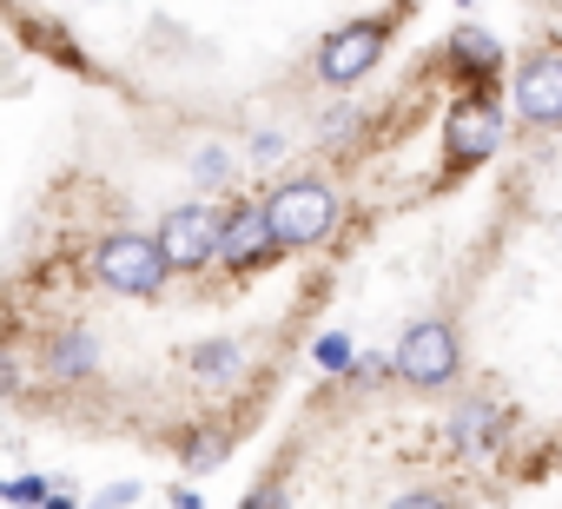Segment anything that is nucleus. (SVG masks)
<instances>
[{"instance_id":"1","label":"nucleus","mask_w":562,"mask_h":509,"mask_svg":"<svg viewBox=\"0 0 562 509\" xmlns=\"http://www.w3.org/2000/svg\"><path fill=\"white\" fill-rule=\"evenodd\" d=\"M93 272H100V285H113V292H126V298H146V292H159V285H166L172 259H166V245H159V238L120 231V238H106V245H100Z\"/></svg>"},{"instance_id":"2","label":"nucleus","mask_w":562,"mask_h":509,"mask_svg":"<svg viewBox=\"0 0 562 509\" xmlns=\"http://www.w3.org/2000/svg\"><path fill=\"white\" fill-rule=\"evenodd\" d=\"M265 218H271L278 245H318V238L331 231V218H338V199H331L318 179H292V185L271 192Z\"/></svg>"},{"instance_id":"3","label":"nucleus","mask_w":562,"mask_h":509,"mask_svg":"<svg viewBox=\"0 0 562 509\" xmlns=\"http://www.w3.org/2000/svg\"><path fill=\"white\" fill-rule=\"evenodd\" d=\"M391 364H397L404 384H450L457 377V338L443 325H411Z\"/></svg>"},{"instance_id":"4","label":"nucleus","mask_w":562,"mask_h":509,"mask_svg":"<svg viewBox=\"0 0 562 509\" xmlns=\"http://www.w3.org/2000/svg\"><path fill=\"white\" fill-rule=\"evenodd\" d=\"M159 245H166L172 265H205L225 245V218H212V205H179V212H166Z\"/></svg>"},{"instance_id":"5","label":"nucleus","mask_w":562,"mask_h":509,"mask_svg":"<svg viewBox=\"0 0 562 509\" xmlns=\"http://www.w3.org/2000/svg\"><path fill=\"white\" fill-rule=\"evenodd\" d=\"M378 54H384V27H378V21H351V27H338V34L325 41L318 67H325L331 87H351V80H364V73L378 67Z\"/></svg>"},{"instance_id":"6","label":"nucleus","mask_w":562,"mask_h":509,"mask_svg":"<svg viewBox=\"0 0 562 509\" xmlns=\"http://www.w3.org/2000/svg\"><path fill=\"white\" fill-rule=\"evenodd\" d=\"M496 139H503L496 106H490V100H463V106L450 113L443 152H450V166H470V159H490V152H496Z\"/></svg>"},{"instance_id":"7","label":"nucleus","mask_w":562,"mask_h":509,"mask_svg":"<svg viewBox=\"0 0 562 509\" xmlns=\"http://www.w3.org/2000/svg\"><path fill=\"white\" fill-rule=\"evenodd\" d=\"M516 113L529 126H562V54H542L516 73Z\"/></svg>"},{"instance_id":"8","label":"nucleus","mask_w":562,"mask_h":509,"mask_svg":"<svg viewBox=\"0 0 562 509\" xmlns=\"http://www.w3.org/2000/svg\"><path fill=\"white\" fill-rule=\"evenodd\" d=\"M271 251H278V231H271V218H265V212H238V218H225V245H218V259H225L232 272L265 265Z\"/></svg>"},{"instance_id":"9","label":"nucleus","mask_w":562,"mask_h":509,"mask_svg":"<svg viewBox=\"0 0 562 509\" xmlns=\"http://www.w3.org/2000/svg\"><path fill=\"white\" fill-rule=\"evenodd\" d=\"M450 54H457V60H470L476 73L503 60V54H496V41H490V34H476V27H457V41H450Z\"/></svg>"},{"instance_id":"10","label":"nucleus","mask_w":562,"mask_h":509,"mask_svg":"<svg viewBox=\"0 0 562 509\" xmlns=\"http://www.w3.org/2000/svg\"><path fill=\"white\" fill-rule=\"evenodd\" d=\"M87 364H93V338H80V331H74V338L54 351V377H80Z\"/></svg>"},{"instance_id":"11","label":"nucleus","mask_w":562,"mask_h":509,"mask_svg":"<svg viewBox=\"0 0 562 509\" xmlns=\"http://www.w3.org/2000/svg\"><path fill=\"white\" fill-rule=\"evenodd\" d=\"M490 430H496V410L490 404H476V410L457 417V443H490Z\"/></svg>"},{"instance_id":"12","label":"nucleus","mask_w":562,"mask_h":509,"mask_svg":"<svg viewBox=\"0 0 562 509\" xmlns=\"http://www.w3.org/2000/svg\"><path fill=\"white\" fill-rule=\"evenodd\" d=\"M192 364H199L205 377H232V364H238V351H232V344H199V351H192Z\"/></svg>"},{"instance_id":"13","label":"nucleus","mask_w":562,"mask_h":509,"mask_svg":"<svg viewBox=\"0 0 562 509\" xmlns=\"http://www.w3.org/2000/svg\"><path fill=\"white\" fill-rule=\"evenodd\" d=\"M192 179H205V185H218V179H225V152H218V146H205V152H192Z\"/></svg>"},{"instance_id":"14","label":"nucleus","mask_w":562,"mask_h":509,"mask_svg":"<svg viewBox=\"0 0 562 509\" xmlns=\"http://www.w3.org/2000/svg\"><path fill=\"white\" fill-rule=\"evenodd\" d=\"M318 364L325 371H351V338H318Z\"/></svg>"},{"instance_id":"15","label":"nucleus","mask_w":562,"mask_h":509,"mask_svg":"<svg viewBox=\"0 0 562 509\" xmlns=\"http://www.w3.org/2000/svg\"><path fill=\"white\" fill-rule=\"evenodd\" d=\"M8 502H21V509L47 502V483H41V476H14V483H8Z\"/></svg>"},{"instance_id":"16","label":"nucleus","mask_w":562,"mask_h":509,"mask_svg":"<svg viewBox=\"0 0 562 509\" xmlns=\"http://www.w3.org/2000/svg\"><path fill=\"white\" fill-rule=\"evenodd\" d=\"M391 509H450V502H443V496H430V489H411V496H397Z\"/></svg>"},{"instance_id":"17","label":"nucleus","mask_w":562,"mask_h":509,"mask_svg":"<svg viewBox=\"0 0 562 509\" xmlns=\"http://www.w3.org/2000/svg\"><path fill=\"white\" fill-rule=\"evenodd\" d=\"M245 509H285V496H278V489H271V496H251Z\"/></svg>"},{"instance_id":"18","label":"nucleus","mask_w":562,"mask_h":509,"mask_svg":"<svg viewBox=\"0 0 562 509\" xmlns=\"http://www.w3.org/2000/svg\"><path fill=\"white\" fill-rule=\"evenodd\" d=\"M47 509H74V502H60V496H54V502H47Z\"/></svg>"},{"instance_id":"19","label":"nucleus","mask_w":562,"mask_h":509,"mask_svg":"<svg viewBox=\"0 0 562 509\" xmlns=\"http://www.w3.org/2000/svg\"><path fill=\"white\" fill-rule=\"evenodd\" d=\"M457 8H470V0H457Z\"/></svg>"}]
</instances>
